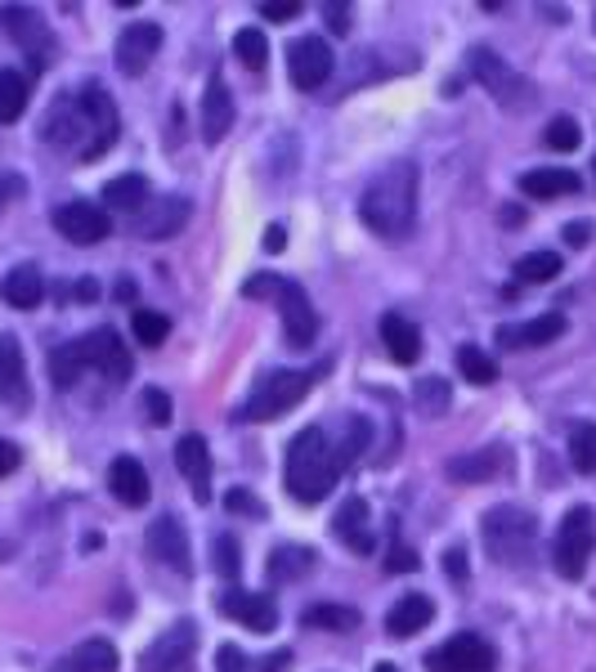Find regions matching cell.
I'll return each instance as SVG.
<instances>
[{
	"label": "cell",
	"instance_id": "cell-1",
	"mask_svg": "<svg viewBox=\"0 0 596 672\" xmlns=\"http://www.w3.org/2000/svg\"><path fill=\"white\" fill-rule=\"evenodd\" d=\"M117 131H122V122H117V103L103 85H81L63 94L46 118V140L81 162L103 157L117 144Z\"/></svg>",
	"mask_w": 596,
	"mask_h": 672
},
{
	"label": "cell",
	"instance_id": "cell-2",
	"mask_svg": "<svg viewBox=\"0 0 596 672\" xmlns=\"http://www.w3.org/2000/svg\"><path fill=\"white\" fill-rule=\"evenodd\" d=\"M417 166L413 162H395L386 166L360 197V215L373 234L382 238H404L413 230V220H417Z\"/></svg>",
	"mask_w": 596,
	"mask_h": 672
},
{
	"label": "cell",
	"instance_id": "cell-3",
	"mask_svg": "<svg viewBox=\"0 0 596 672\" xmlns=\"http://www.w3.org/2000/svg\"><path fill=\"white\" fill-rule=\"evenodd\" d=\"M336 476H341V467L332 458V444H327L323 426L301 430L292 439V448H287V493L296 502L314 507V502H323L336 489Z\"/></svg>",
	"mask_w": 596,
	"mask_h": 672
},
{
	"label": "cell",
	"instance_id": "cell-4",
	"mask_svg": "<svg viewBox=\"0 0 596 672\" xmlns=\"http://www.w3.org/2000/svg\"><path fill=\"white\" fill-rule=\"evenodd\" d=\"M310 386H314L310 373L279 368V373H270V377L256 381L252 399L243 404V413H238V417H243V421H274V417H283V413H292V408L310 395Z\"/></svg>",
	"mask_w": 596,
	"mask_h": 672
},
{
	"label": "cell",
	"instance_id": "cell-5",
	"mask_svg": "<svg viewBox=\"0 0 596 672\" xmlns=\"http://www.w3.org/2000/svg\"><path fill=\"white\" fill-rule=\"evenodd\" d=\"M534 533H538V525L521 507H494L485 516V547L494 560H503V566H521L534 551Z\"/></svg>",
	"mask_w": 596,
	"mask_h": 672
},
{
	"label": "cell",
	"instance_id": "cell-6",
	"mask_svg": "<svg viewBox=\"0 0 596 672\" xmlns=\"http://www.w3.org/2000/svg\"><path fill=\"white\" fill-rule=\"evenodd\" d=\"M592 547H596V516L587 507H574L560 529H556V547H552V566L560 579H583L587 560H592Z\"/></svg>",
	"mask_w": 596,
	"mask_h": 672
},
{
	"label": "cell",
	"instance_id": "cell-7",
	"mask_svg": "<svg viewBox=\"0 0 596 672\" xmlns=\"http://www.w3.org/2000/svg\"><path fill=\"white\" fill-rule=\"evenodd\" d=\"M471 77L481 81L507 112H525L534 103V85L521 72H512L494 50H471Z\"/></svg>",
	"mask_w": 596,
	"mask_h": 672
},
{
	"label": "cell",
	"instance_id": "cell-8",
	"mask_svg": "<svg viewBox=\"0 0 596 672\" xmlns=\"http://www.w3.org/2000/svg\"><path fill=\"white\" fill-rule=\"evenodd\" d=\"M77 350L85 368H99L108 381H131V346L117 336V327H94L85 336H77Z\"/></svg>",
	"mask_w": 596,
	"mask_h": 672
},
{
	"label": "cell",
	"instance_id": "cell-9",
	"mask_svg": "<svg viewBox=\"0 0 596 672\" xmlns=\"http://www.w3.org/2000/svg\"><path fill=\"white\" fill-rule=\"evenodd\" d=\"M0 28H6V32L23 45V54L32 59L37 72L50 68V59H54V37H50V28H46V19H41L37 10H28V6H0Z\"/></svg>",
	"mask_w": 596,
	"mask_h": 672
},
{
	"label": "cell",
	"instance_id": "cell-10",
	"mask_svg": "<svg viewBox=\"0 0 596 672\" xmlns=\"http://www.w3.org/2000/svg\"><path fill=\"white\" fill-rule=\"evenodd\" d=\"M431 672H494L498 650L481 637V632H457L453 641H444L440 650H431Z\"/></svg>",
	"mask_w": 596,
	"mask_h": 672
},
{
	"label": "cell",
	"instance_id": "cell-11",
	"mask_svg": "<svg viewBox=\"0 0 596 672\" xmlns=\"http://www.w3.org/2000/svg\"><path fill=\"white\" fill-rule=\"evenodd\" d=\"M193 654H198V628L189 619H180L144 650L140 672H193Z\"/></svg>",
	"mask_w": 596,
	"mask_h": 672
},
{
	"label": "cell",
	"instance_id": "cell-12",
	"mask_svg": "<svg viewBox=\"0 0 596 672\" xmlns=\"http://www.w3.org/2000/svg\"><path fill=\"white\" fill-rule=\"evenodd\" d=\"M54 230L68 243H77V247H94V243H103L112 234V215L99 202H63L54 211Z\"/></svg>",
	"mask_w": 596,
	"mask_h": 672
},
{
	"label": "cell",
	"instance_id": "cell-13",
	"mask_svg": "<svg viewBox=\"0 0 596 672\" xmlns=\"http://www.w3.org/2000/svg\"><path fill=\"white\" fill-rule=\"evenodd\" d=\"M287 77L296 90H319L332 77V50L323 37H296L287 45Z\"/></svg>",
	"mask_w": 596,
	"mask_h": 672
},
{
	"label": "cell",
	"instance_id": "cell-14",
	"mask_svg": "<svg viewBox=\"0 0 596 672\" xmlns=\"http://www.w3.org/2000/svg\"><path fill=\"white\" fill-rule=\"evenodd\" d=\"M149 556L171 566L175 574H193V551H189V533L180 516H162L149 525Z\"/></svg>",
	"mask_w": 596,
	"mask_h": 672
},
{
	"label": "cell",
	"instance_id": "cell-15",
	"mask_svg": "<svg viewBox=\"0 0 596 672\" xmlns=\"http://www.w3.org/2000/svg\"><path fill=\"white\" fill-rule=\"evenodd\" d=\"M279 314H283L287 346H310L319 336V314H314V305H310L301 283H279Z\"/></svg>",
	"mask_w": 596,
	"mask_h": 672
},
{
	"label": "cell",
	"instance_id": "cell-16",
	"mask_svg": "<svg viewBox=\"0 0 596 672\" xmlns=\"http://www.w3.org/2000/svg\"><path fill=\"white\" fill-rule=\"evenodd\" d=\"M220 614L233 619V623H243V628H252V632H274V623H279L274 597H265V592H243V588L220 592Z\"/></svg>",
	"mask_w": 596,
	"mask_h": 672
},
{
	"label": "cell",
	"instance_id": "cell-17",
	"mask_svg": "<svg viewBox=\"0 0 596 672\" xmlns=\"http://www.w3.org/2000/svg\"><path fill=\"white\" fill-rule=\"evenodd\" d=\"M0 404L23 413L32 404V386H28V364H23V346L14 336H0Z\"/></svg>",
	"mask_w": 596,
	"mask_h": 672
},
{
	"label": "cell",
	"instance_id": "cell-18",
	"mask_svg": "<svg viewBox=\"0 0 596 672\" xmlns=\"http://www.w3.org/2000/svg\"><path fill=\"white\" fill-rule=\"evenodd\" d=\"M162 50V28L158 23H131L122 37H117V68L127 77H140Z\"/></svg>",
	"mask_w": 596,
	"mask_h": 672
},
{
	"label": "cell",
	"instance_id": "cell-19",
	"mask_svg": "<svg viewBox=\"0 0 596 672\" xmlns=\"http://www.w3.org/2000/svg\"><path fill=\"white\" fill-rule=\"evenodd\" d=\"M565 332V314H543V318H525V323H503L498 327V346L507 350H534V346H552Z\"/></svg>",
	"mask_w": 596,
	"mask_h": 672
},
{
	"label": "cell",
	"instance_id": "cell-20",
	"mask_svg": "<svg viewBox=\"0 0 596 672\" xmlns=\"http://www.w3.org/2000/svg\"><path fill=\"white\" fill-rule=\"evenodd\" d=\"M332 529H336V538H341L350 551H360V556H368V551L377 547V533H373V511H368V502H364V498H345V507L336 511Z\"/></svg>",
	"mask_w": 596,
	"mask_h": 672
},
{
	"label": "cell",
	"instance_id": "cell-21",
	"mask_svg": "<svg viewBox=\"0 0 596 672\" xmlns=\"http://www.w3.org/2000/svg\"><path fill=\"white\" fill-rule=\"evenodd\" d=\"M189 215H193L189 197H162V202L144 206V215H140V234H144L149 243L175 238V234L184 230V224H189Z\"/></svg>",
	"mask_w": 596,
	"mask_h": 672
},
{
	"label": "cell",
	"instance_id": "cell-22",
	"mask_svg": "<svg viewBox=\"0 0 596 672\" xmlns=\"http://www.w3.org/2000/svg\"><path fill=\"white\" fill-rule=\"evenodd\" d=\"M108 489H112V498L122 502V507H144V502L153 498L149 471H144V462H135V458H117V462L108 467Z\"/></svg>",
	"mask_w": 596,
	"mask_h": 672
},
{
	"label": "cell",
	"instance_id": "cell-23",
	"mask_svg": "<svg viewBox=\"0 0 596 672\" xmlns=\"http://www.w3.org/2000/svg\"><path fill=\"white\" fill-rule=\"evenodd\" d=\"M175 467H180V476L193 485V498L198 502H206L211 498V454H206V439L202 435H184L180 444H175Z\"/></svg>",
	"mask_w": 596,
	"mask_h": 672
},
{
	"label": "cell",
	"instance_id": "cell-24",
	"mask_svg": "<svg viewBox=\"0 0 596 672\" xmlns=\"http://www.w3.org/2000/svg\"><path fill=\"white\" fill-rule=\"evenodd\" d=\"M229 131H233V94H229V85L220 77H211V85L202 94V140L220 144Z\"/></svg>",
	"mask_w": 596,
	"mask_h": 672
},
{
	"label": "cell",
	"instance_id": "cell-25",
	"mask_svg": "<svg viewBox=\"0 0 596 672\" xmlns=\"http://www.w3.org/2000/svg\"><path fill=\"white\" fill-rule=\"evenodd\" d=\"M382 346L391 350L395 364H417L422 359V332L404 314H382Z\"/></svg>",
	"mask_w": 596,
	"mask_h": 672
},
{
	"label": "cell",
	"instance_id": "cell-26",
	"mask_svg": "<svg viewBox=\"0 0 596 672\" xmlns=\"http://www.w3.org/2000/svg\"><path fill=\"white\" fill-rule=\"evenodd\" d=\"M431 619H435V601L422 597V592H413V597H400V601H395V610L386 614V632L404 641V637L422 632Z\"/></svg>",
	"mask_w": 596,
	"mask_h": 672
},
{
	"label": "cell",
	"instance_id": "cell-27",
	"mask_svg": "<svg viewBox=\"0 0 596 672\" xmlns=\"http://www.w3.org/2000/svg\"><path fill=\"white\" fill-rule=\"evenodd\" d=\"M0 292H6V301H10L14 309H37V305H41V296H46V278H41V269H37V265H19V269H10V274H6Z\"/></svg>",
	"mask_w": 596,
	"mask_h": 672
},
{
	"label": "cell",
	"instance_id": "cell-28",
	"mask_svg": "<svg viewBox=\"0 0 596 672\" xmlns=\"http://www.w3.org/2000/svg\"><path fill=\"white\" fill-rule=\"evenodd\" d=\"M117 668H122V659H117L112 641L94 637V641H81V645L63 659V668H59V672H117Z\"/></svg>",
	"mask_w": 596,
	"mask_h": 672
},
{
	"label": "cell",
	"instance_id": "cell-29",
	"mask_svg": "<svg viewBox=\"0 0 596 672\" xmlns=\"http://www.w3.org/2000/svg\"><path fill=\"white\" fill-rule=\"evenodd\" d=\"M498 471H503V454H498V448H475V454H462V458L448 462V476L462 480V485H481V480H489Z\"/></svg>",
	"mask_w": 596,
	"mask_h": 672
},
{
	"label": "cell",
	"instance_id": "cell-30",
	"mask_svg": "<svg viewBox=\"0 0 596 672\" xmlns=\"http://www.w3.org/2000/svg\"><path fill=\"white\" fill-rule=\"evenodd\" d=\"M521 189L543 202V197L578 193V175H574V171H560V166H538V171H525V175H521Z\"/></svg>",
	"mask_w": 596,
	"mask_h": 672
},
{
	"label": "cell",
	"instance_id": "cell-31",
	"mask_svg": "<svg viewBox=\"0 0 596 672\" xmlns=\"http://www.w3.org/2000/svg\"><path fill=\"white\" fill-rule=\"evenodd\" d=\"M103 202L112 211H144L149 206V180L144 175H117V180H108Z\"/></svg>",
	"mask_w": 596,
	"mask_h": 672
},
{
	"label": "cell",
	"instance_id": "cell-32",
	"mask_svg": "<svg viewBox=\"0 0 596 672\" xmlns=\"http://www.w3.org/2000/svg\"><path fill=\"white\" fill-rule=\"evenodd\" d=\"M368 444H373V421L368 417H345V435L332 448L336 467H354V462H360V454H368Z\"/></svg>",
	"mask_w": 596,
	"mask_h": 672
},
{
	"label": "cell",
	"instance_id": "cell-33",
	"mask_svg": "<svg viewBox=\"0 0 596 672\" xmlns=\"http://www.w3.org/2000/svg\"><path fill=\"white\" fill-rule=\"evenodd\" d=\"M314 551L310 547H279L274 556H270V579L274 583H296V579H305L310 570H314Z\"/></svg>",
	"mask_w": 596,
	"mask_h": 672
},
{
	"label": "cell",
	"instance_id": "cell-34",
	"mask_svg": "<svg viewBox=\"0 0 596 672\" xmlns=\"http://www.w3.org/2000/svg\"><path fill=\"white\" fill-rule=\"evenodd\" d=\"M23 108H28V77L6 68V72H0V126L19 122Z\"/></svg>",
	"mask_w": 596,
	"mask_h": 672
},
{
	"label": "cell",
	"instance_id": "cell-35",
	"mask_svg": "<svg viewBox=\"0 0 596 672\" xmlns=\"http://www.w3.org/2000/svg\"><path fill=\"white\" fill-rule=\"evenodd\" d=\"M301 628H327V632H350V628H360V610H350V605H310L301 614Z\"/></svg>",
	"mask_w": 596,
	"mask_h": 672
},
{
	"label": "cell",
	"instance_id": "cell-36",
	"mask_svg": "<svg viewBox=\"0 0 596 672\" xmlns=\"http://www.w3.org/2000/svg\"><path fill=\"white\" fill-rule=\"evenodd\" d=\"M569 462L578 476H596V421H578L569 430Z\"/></svg>",
	"mask_w": 596,
	"mask_h": 672
},
{
	"label": "cell",
	"instance_id": "cell-37",
	"mask_svg": "<svg viewBox=\"0 0 596 672\" xmlns=\"http://www.w3.org/2000/svg\"><path fill=\"white\" fill-rule=\"evenodd\" d=\"M457 368H462V377L471 386H494L498 381V364L481 346H457Z\"/></svg>",
	"mask_w": 596,
	"mask_h": 672
},
{
	"label": "cell",
	"instance_id": "cell-38",
	"mask_svg": "<svg viewBox=\"0 0 596 672\" xmlns=\"http://www.w3.org/2000/svg\"><path fill=\"white\" fill-rule=\"evenodd\" d=\"M413 404H417V413H426V417H444L448 404H453L448 381H444V377H422V381L413 386Z\"/></svg>",
	"mask_w": 596,
	"mask_h": 672
},
{
	"label": "cell",
	"instance_id": "cell-39",
	"mask_svg": "<svg viewBox=\"0 0 596 672\" xmlns=\"http://www.w3.org/2000/svg\"><path fill=\"white\" fill-rule=\"evenodd\" d=\"M81 373H85V364H81L77 342H68V346H59V350L50 355V377H54V386H59V390H72Z\"/></svg>",
	"mask_w": 596,
	"mask_h": 672
},
{
	"label": "cell",
	"instance_id": "cell-40",
	"mask_svg": "<svg viewBox=\"0 0 596 672\" xmlns=\"http://www.w3.org/2000/svg\"><path fill=\"white\" fill-rule=\"evenodd\" d=\"M233 54L243 59V68L261 72V68H265V59H270V41H265V32H261V28H243V32L233 37Z\"/></svg>",
	"mask_w": 596,
	"mask_h": 672
},
{
	"label": "cell",
	"instance_id": "cell-41",
	"mask_svg": "<svg viewBox=\"0 0 596 672\" xmlns=\"http://www.w3.org/2000/svg\"><path fill=\"white\" fill-rule=\"evenodd\" d=\"M560 274V256L556 252H529L516 261V278L521 283H552Z\"/></svg>",
	"mask_w": 596,
	"mask_h": 672
},
{
	"label": "cell",
	"instance_id": "cell-42",
	"mask_svg": "<svg viewBox=\"0 0 596 672\" xmlns=\"http://www.w3.org/2000/svg\"><path fill=\"white\" fill-rule=\"evenodd\" d=\"M131 332H135L140 346H162L166 332H171V318L158 314V309H135V314H131Z\"/></svg>",
	"mask_w": 596,
	"mask_h": 672
},
{
	"label": "cell",
	"instance_id": "cell-43",
	"mask_svg": "<svg viewBox=\"0 0 596 672\" xmlns=\"http://www.w3.org/2000/svg\"><path fill=\"white\" fill-rule=\"evenodd\" d=\"M211 556H215V574H224V579L243 574V551H238V538H233V533H220L215 547H211Z\"/></svg>",
	"mask_w": 596,
	"mask_h": 672
},
{
	"label": "cell",
	"instance_id": "cell-44",
	"mask_svg": "<svg viewBox=\"0 0 596 672\" xmlns=\"http://www.w3.org/2000/svg\"><path fill=\"white\" fill-rule=\"evenodd\" d=\"M578 140H583V131H578V122H574V118H552V122H547V135H543V144H547V149H556V153H574V149H578Z\"/></svg>",
	"mask_w": 596,
	"mask_h": 672
},
{
	"label": "cell",
	"instance_id": "cell-45",
	"mask_svg": "<svg viewBox=\"0 0 596 672\" xmlns=\"http://www.w3.org/2000/svg\"><path fill=\"white\" fill-rule=\"evenodd\" d=\"M144 413H149L153 426H166V421H171V395L158 390V386H149V390H144Z\"/></svg>",
	"mask_w": 596,
	"mask_h": 672
},
{
	"label": "cell",
	"instance_id": "cell-46",
	"mask_svg": "<svg viewBox=\"0 0 596 672\" xmlns=\"http://www.w3.org/2000/svg\"><path fill=\"white\" fill-rule=\"evenodd\" d=\"M386 570H391V574H413V570H417V551L404 547V542H395V547H391V560H386Z\"/></svg>",
	"mask_w": 596,
	"mask_h": 672
},
{
	"label": "cell",
	"instance_id": "cell-47",
	"mask_svg": "<svg viewBox=\"0 0 596 672\" xmlns=\"http://www.w3.org/2000/svg\"><path fill=\"white\" fill-rule=\"evenodd\" d=\"M224 507H229L233 516H265V507H261V502H256L248 489H233V493L224 498Z\"/></svg>",
	"mask_w": 596,
	"mask_h": 672
},
{
	"label": "cell",
	"instance_id": "cell-48",
	"mask_svg": "<svg viewBox=\"0 0 596 672\" xmlns=\"http://www.w3.org/2000/svg\"><path fill=\"white\" fill-rule=\"evenodd\" d=\"M215 668L220 672H248V654L238 650V645H220L215 650Z\"/></svg>",
	"mask_w": 596,
	"mask_h": 672
},
{
	"label": "cell",
	"instance_id": "cell-49",
	"mask_svg": "<svg viewBox=\"0 0 596 672\" xmlns=\"http://www.w3.org/2000/svg\"><path fill=\"white\" fill-rule=\"evenodd\" d=\"M323 19H327V28H332L336 37L350 32V6H341V0H327V6H323Z\"/></svg>",
	"mask_w": 596,
	"mask_h": 672
},
{
	"label": "cell",
	"instance_id": "cell-50",
	"mask_svg": "<svg viewBox=\"0 0 596 672\" xmlns=\"http://www.w3.org/2000/svg\"><path fill=\"white\" fill-rule=\"evenodd\" d=\"M261 14L274 19V23H287V19L301 14V6H296V0H270V6H261Z\"/></svg>",
	"mask_w": 596,
	"mask_h": 672
},
{
	"label": "cell",
	"instance_id": "cell-51",
	"mask_svg": "<svg viewBox=\"0 0 596 672\" xmlns=\"http://www.w3.org/2000/svg\"><path fill=\"white\" fill-rule=\"evenodd\" d=\"M19 462H23V454H19V444H10V439H0V476H14V471H19Z\"/></svg>",
	"mask_w": 596,
	"mask_h": 672
},
{
	"label": "cell",
	"instance_id": "cell-52",
	"mask_svg": "<svg viewBox=\"0 0 596 672\" xmlns=\"http://www.w3.org/2000/svg\"><path fill=\"white\" fill-rule=\"evenodd\" d=\"M279 283H283V278H274V274H261V278H252L243 292H248V296H279Z\"/></svg>",
	"mask_w": 596,
	"mask_h": 672
},
{
	"label": "cell",
	"instance_id": "cell-53",
	"mask_svg": "<svg viewBox=\"0 0 596 672\" xmlns=\"http://www.w3.org/2000/svg\"><path fill=\"white\" fill-rule=\"evenodd\" d=\"M587 238H592V224H587V220L565 224V243H569V247H587Z\"/></svg>",
	"mask_w": 596,
	"mask_h": 672
},
{
	"label": "cell",
	"instance_id": "cell-54",
	"mask_svg": "<svg viewBox=\"0 0 596 672\" xmlns=\"http://www.w3.org/2000/svg\"><path fill=\"white\" fill-rule=\"evenodd\" d=\"M444 570H448V579H466V556H462V551H448V556H444Z\"/></svg>",
	"mask_w": 596,
	"mask_h": 672
},
{
	"label": "cell",
	"instance_id": "cell-55",
	"mask_svg": "<svg viewBox=\"0 0 596 672\" xmlns=\"http://www.w3.org/2000/svg\"><path fill=\"white\" fill-rule=\"evenodd\" d=\"M287 663H292V650H279V654H270L261 663V672H287Z\"/></svg>",
	"mask_w": 596,
	"mask_h": 672
},
{
	"label": "cell",
	"instance_id": "cell-56",
	"mask_svg": "<svg viewBox=\"0 0 596 672\" xmlns=\"http://www.w3.org/2000/svg\"><path fill=\"white\" fill-rule=\"evenodd\" d=\"M283 247H287L283 224H274V230H265V252H283Z\"/></svg>",
	"mask_w": 596,
	"mask_h": 672
},
{
	"label": "cell",
	"instance_id": "cell-57",
	"mask_svg": "<svg viewBox=\"0 0 596 672\" xmlns=\"http://www.w3.org/2000/svg\"><path fill=\"white\" fill-rule=\"evenodd\" d=\"M14 193H23V180H14V175H0V202L14 197Z\"/></svg>",
	"mask_w": 596,
	"mask_h": 672
},
{
	"label": "cell",
	"instance_id": "cell-58",
	"mask_svg": "<svg viewBox=\"0 0 596 672\" xmlns=\"http://www.w3.org/2000/svg\"><path fill=\"white\" fill-rule=\"evenodd\" d=\"M377 672H400V668L395 663H377Z\"/></svg>",
	"mask_w": 596,
	"mask_h": 672
},
{
	"label": "cell",
	"instance_id": "cell-59",
	"mask_svg": "<svg viewBox=\"0 0 596 672\" xmlns=\"http://www.w3.org/2000/svg\"><path fill=\"white\" fill-rule=\"evenodd\" d=\"M592 23H596V19H592Z\"/></svg>",
	"mask_w": 596,
	"mask_h": 672
}]
</instances>
